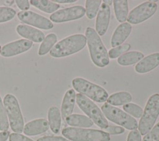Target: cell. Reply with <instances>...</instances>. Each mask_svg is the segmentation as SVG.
Returning <instances> with one entry per match:
<instances>
[{"mask_svg":"<svg viewBox=\"0 0 159 141\" xmlns=\"http://www.w3.org/2000/svg\"><path fill=\"white\" fill-rule=\"evenodd\" d=\"M103 130V131L111 135L121 134L125 132V129L124 127L117 125H108L106 129Z\"/></svg>","mask_w":159,"mask_h":141,"instance_id":"32","label":"cell"},{"mask_svg":"<svg viewBox=\"0 0 159 141\" xmlns=\"http://www.w3.org/2000/svg\"><path fill=\"white\" fill-rule=\"evenodd\" d=\"M30 4L38 9L46 12L53 13L60 7V5L52 1L47 0H31L29 1Z\"/></svg>","mask_w":159,"mask_h":141,"instance_id":"24","label":"cell"},{"mask_svg":"<svg viewBox=\"0 0 159 141\" xmlns=\"http://www.w3.org/2000/svg\"><path fill=\"white\" fill-rule=\"evenodd\" d=\"M10 133L8 130L0 132V141H6L9 138Z\"/></svg>","mask_w":159,"mask_h":141,"instance_id":"37","label":"cell"},{"mask_svg":"<svg viewBox=\"0 0 159 141\" xmlns=\"http://www.w3.org/2000/svg\"><path fill=\"white\" fill-rule=\"evenodd\" d=\"M159 65V52L153 53L143 57L135 66V71L140 74L154 70Z\"/></svg>","mask_w":159,"mask_h":141,"instance_id":"16","label":"cell"},{"mask_svg":"<svg viewBox=\"0 0 159 141\" xmlns=\"http://www.w3.org/2000/svg\"><path fill=\"white\" fill-rule=\"evenodd\" d=\"M3 104L11 130L20 134L23 132L24 121L17 98L11 94H7L4 97Z\"/></svg>","mask_w":159,"mask_h":141,"instance_id":"5","label":"cell"},{"mask_svg":"<svg viewBox=\"0 0 159 141\" xmlns=\"http://www.w3.org/2000/svg\"><path fill=\"white\" fill-rule=\"evenodd\" d=\"M65 120L68 125L78 128L90 127L93 126L94 123L88 116L78 114H71L66 117Z\"/></svg>","mask_w":159,"mask_h":141,"instance_id":"20","label":"cell"},{"mask_svg":"<svg viewBox=\"0 0 159 141\" xmlns=\"http://www.w3.org/2000/svg\"><path fill=\"white\" fill-rule=\"evenodd\" d=\"M9 141H34L32 139L19 133H11L9 137Z\"/></svg>","mask_w":159,"mask_h":141,"instance_id":"33","label":"cell"},{"mask_svg":"<svg viewBox=\"0 0 159 141\" xmlns=\"http://www.w3.org/2000/svg\"><path fill=\"white\" fill-rule=\"evenodd\" d=\"M15 1H5L4 4L7 6V7L12 5Z\"/></svg>","mask_w":159,"mask_h":141,"instance_id":"39","label":"cell"},{"mask_svg":"<svg viewBox=\"0 0 159 141\" xmlns=\"http://www.w3.org/2000/svg\"><path fill=\"white\" fill-rule=\"evenodd\" d=\"M101 111L105 117L128 130H133L138 128L136 119L118 107L110 105L107 102L101 106Z\"/></svg>","mask_w":159,"mask_h":141,"instance_id":"8","label":"cell"},{"mask_svg":"<svg viewBox=\"0 0 159 141\" xmlns=\"http://www.w3.org/2000/svg\"><path fill=\"white\" fill-rule=\"evenodd\" d=\"M76 101V93L73 89H70L66 91L61 106V113L62 117L65 119L71 115L73 111Z\"/></svg>","mask_w":159,"mask_h":141,"instance_id":"18","label":"cell"},{"mask_svg":"<svg viewBox=\"0 0 159 141\" xmlns=\"http://www.w3.org/2000/svg\"><path fill=\"white\" fill-rule=\"evenodd\" d=\"M101 0H87L85 3L86 14L88 19H92L96 16L101 4Z\"/></svg>","mask_w":159,"mask_h":141,"instance_id":"26","label":"cell"},{"mask_svg":"<svg viewBox=\"0 0 159 141\" xmlns=\"http://www.w3.org/2000/svg\"><path fill=\"white\" fill-rule=\"evenodd\" d=\"M86 13L85 8L81 6H74L60 9L50 16V20L53 22L61 23L79 19Z\"/></svg>","mask_w":159,"mask_h":141,"instance_id":"10","label":"cell"},{"mask_svg":"<svg viewBox=\"0 0 159 141\" xmlns=\"http://www.w3.org/2000/svg\"><path fill=\"white\" fill-rule=\"evenodd\" d=\"M142 141H159V122L145 134Z\"/></svg>","mask_w":159,"mask_h":141,"instance_id":"31","label":"cell"},{"mask_svg":"<svg viewBox=\"0 0 159 141\" xmlns=\"http://www.w3.org/2000/svg\"><path fill=\"white\" fill-rule=\"evenodd\" d=\"M85 37L91 59L94 64L101 68L107 66L109 63L108 52L96 31L93 28L88 27Z\"/></svg>","mask_w":159,"mask_h":141,"instance_id":"1","label":"cell"},{"mask_svg":"<svg viewBox=\"0 0 159 141\" xmlns=\"http://www.w3.org/2000/svg\"><path fill=\"white\" fill-rule=\"evenodd\" d=\"M48 122L49 127L54 134L60 132L61 124V112L57 106H51L48 110Z\"/></svg>","mask_w":159,"mask_h":141,"instance_id":"19","label":"cell"},{"mask_svg":"<svg viewBox=\"0 0 159 141\" xmlns=\"http://www.w3.org/2000/svg\"><path fill=\"white\" fill-rule=\"evenodd\" d=\"M123 109L126 113L135 118H140L143 111L140 106L134 103H127L123 105Z\"/></svg>","mask_w":159,"mask_h":141,"instance_id":"27","label":"cell"},{"mask_svg":"<svg viewBox=\"0 0 159 141\" xmlns=\"http://www.w3.org/2000/svg\"><path fill=\"white\" fill-rule=\"evenodd\" d=\"M72 86L80 94L97 102H104L109 97L107 92L103 88L83 78H74Z\"/></svg>","mask_w":159,"mask_h":141,"instance_id":"6","label":"cell"},{"mask_svg":"<svg viewBox=\"0 0 159 141\" xmlns=\"http://www.w3.org/2000/svg\"><path fill=\"white\" fill-rule=\"evenodd\" d=\"M103 2L104 3H105V4H106L107 5H108L109 6V5H111V4H112V1H111V0H110V1H108V0H104V1H103Z\"/></svg>","mask_w":159,"mask_h":141,"instance_id":"40","label":"cell"},{"mask_svg":"<svg viewBox=\"0 0 159 141\" xmlns=\"http://www.w3.org/2000/svg\"><path fill=\"white\" fill-rule=\"evenodd\" d=\"M62 135L71 141H109L111 137L107 132L98 129L68 127L61 131Z\"/></svg>","mask_w":159,"mask_h":141,"instance_id":"3","label":"cell"},{"mask_svg":"<svg viewBox=\"0 0 159 141\" xmlns=\"http://www.w3.org/2000/svg\"><path fill=\"white\" fill-rule=\"evenodd\" d=\"M54 2H58V3H72L76 1V0H53L52 1Z\"/></svg>","mask_w":159,"mask_h":141,"instance_id":"38","label":"cell"},{"mask_svg":"<svg viewBox=\"0 0 159 141\" xmlns=\"http://www.w3.org/2000/svg\"><path fill=\"white\" fill-rule=\"evenodd\" d=\"M86 43V39L84 35H71L56 43L50 51V55L54 58L67 57L81 50Z\"/></svg>","mask_w":159,"mask_h":141,"instance_id":"2","label":"cell"},{"mask_svg":"<svg viewBox=\"0 0 159 141\" xmlns=\"http://www.w3.org/2000/svg\"><path fill=\"white\" fill-rule=\"evenodd\" d=\"M57 41V36L55 34L50 33L48 34L42 42L38 50V54L40 56L47 54L56 44Z\"/></svg>","mask_w":159,"mask_h":141,"instance_id":"25","label":"cell"},{"mask_svg":"<svg viewBox=\"0 0 159 141\" xmlns=\"http://www.w3.org/2000/svg\"><path fill=\"white\" fill-rule=\"evenodd\" d=\"M132 99V95L129 92L120 91L109 96L107 102L111 106H121L129 103Z\"/></svg>","mask_w":159,"mask_h":141,"instance_id":"23","label":"cell"},{"mask_svg":"<svg viewBox=\"0 0 159 141\" xmlns=\"http://www.w3.org/2000/svg\"><path fill=\"white\" fill-rule=\"evenodd\" d=\"M144 57L143 53L139 51H131L120 56L117 63L122 66H129L139 62Z\"/></svg>","mask_w":159,"mask_h":141,"instance_id":"22","label":"cell"},{"mask_svg":"<svg viewBox=\"0 0 159 141\" xmlns=\"http://www.w3.org/2000/svg\"><path fill=\"white\" fill-rule=\"evenodd\" d=\"M158 116L159 94L155 93L149 97L139 122L138 130L142 135H145L152 129Z\"/></svg>","mask_w":159,"mask_h":141,"instance_id":"4","label":"cell"},{"mask_svg":"<svg viewBox=\"0 0 159 141\" xmlns=\"http://www.w3.org/2000/svg\"><path fill=\"white\" fill-rule=\"evenodd\" d=\"M157 10V4L155 2H144L130 11L127 20L130 24H138L151 17Z\"/></svg>","mask_w":159,"mask_h":141,"instance_id":"9","label":"cell"},{"mask_svg":"<svg viewBox=\"0 0 159 141\" xmlns=\"http://www.w3.org/2000/svg\"><path fill=\"white\" fill-rule=\"evenodd\" d=\"M127 141H142L141 134L137 129L131 130L127 136Z\"/></svg>","mask_w":159,"mask_h":141,"instance_id":"34","label":"cell"},{"mask_svg":"<svg viewBox=\"0 0 159 141\" xmlns=\"http://www.w3.org/2000/svg\"><path fill=\"white\" fill-rule=\"evenodd\" d=\"M48 129V121L40 118L28 122L24 127L23 132L26 135L34 136L47 132Z\"/></svg>","mask_w":159,"mask_h":141,"instance_id":"15","label":"cell"},{"mask_svg":"<svg viewBox=\"0 0 159 141\" xmlns=\"http://www.w3.org/2000/svg\"><path fill=\"white\" fill-rule=\"evenodd\" d=\"M9 127V123L4 106L3 101L0 96V130L6 131Z\"/></svg>","mask_w":159,"mask_h":141,"instance_id":"30","label":"cell"},{"mask_svg":"<svg viewBox=\"0 0 159 141\" xmlns=\"http://www.w3.org/2000/svg\"><path fill=\"white\" fill-rule=\"evenodd\" d=\"M16 13V11L10 7L0 6V23L12 20L14 17Z\"/></svg>","mask_w":159,"mask_h":141,"instance_id":"29","label":"cell"},{"mask_svg":"<svg viewBox=\"0 0 159 141\" xmlns=\"http://www.w3.org/2000/svg\"><path fill=\"white\" fill-rule=\"evenodd\" d=\"M17 34L32 42L40 43L45 39V35L40 29L25 24H19L16 27Z\"/></svg>","mask_w":159,"mask_h":141,"instance_id":"14","label":"cell"},{"mask_svg":"<svg viewBox=\"0 0 159 141\" xmlns=\"http://www.w3.org/2000/svg\"><path fill=\"white\" fill-rule=\"evenodd\" d=\"M16 3L17 6L22 10V11H27L30 7V3L29 1L27 0H17L15 1Z\"/></svg>","mask_w":159,"mask_h":141,"instance_id":"36","label":"cell"},{"mask_svg":"<svg viewBox=\"0 0 159 141\" xmlns=\"http://www.w3.org/2000/svg\"><path fill=\"white\" fill-rule=\"evenodd\" d=\"M111 17V9L108 5L102 3L99 9V11L96 19V30L97 34L100 35H104L108 29Z\"/></svg>","mask_w":159,"mask_h":141,"instance_id":"13","label":"cell"},{"mask_svg":"<svg viewBox=\"0 0 159 141\" xmlns=\"http://www.w3.org/2000/svg\"><path fill=\"white\" fill-rule=\"evenodd\" d=\"M112 2L117 20L120 23H124L127 19L128 1L127 0H114Z\"/></svg>","mask_w":159,"mask_h":141,"instance_id":"21","label":"cell"},{"mask_svg":"<svg viewBox=\"0 0 159 141\" xmlns=\"http://www.w3.org/2000/svg\"><path fill=\"white\" fill-rule=\"evenodd\" d=\"M17 17L21 22L40 29L50 30L53 27V24L50 19L32 11H20Z\"/></svg>","mask_w":159,"mask_h":141,"instance_id":"11","label":"cell"},{"mask_svg":"<svg viewBox=\"0 0 159 141\" xmlns=\"http://www.w3.org/2000/svg\"><path fill=\"white\" fill-rule=\"evenodd\" d=\"M76 101L80 109L101 129H104L109 125L103 113L92 100L81 94L78 93L76 94Z\"/></svg>","mask_w":159,"mask_h":141,"instance_id":"7","label":"cell"},{"mask_svg":"<svg viewBox=\"0 0 159 141\" xmlns=\"http://www.w3.org/2000/svg\"><path fill=\"white\" fill-rule=\"evenodd\" d=\"M1 45H0V52H1Z\"/></svg>","mask_w":159,"mask_h":141,"instance_id":"41","label":"cell"},{"mask_svg":"<svg viewBox=\"0 0 159 141\" xmlns=\"http://www.w3.org/2000/svg\"><path fill=\"white\" fill-rule=\"evenodd\" d=\"M33 43L27 39H19L9 42L1 47L0 54L4 57H11L28 51Z\"/></svg>","mask_w":159,"mask_h":141,"instance_id":"12","label":"cell"},{"mask_svg":"<svg viewBox=\"0 0 159 141\" xmlns=\"http://www.w3.org/2000/svg\"><path fill=\"white\" fill-rule=\"evenodd\" d=\"M130 47L131 46L129 43H124L120 45L114 47L110 49L108 52L109 58H111L112 59L116 58L121 56L122 54H123L124 53L129 51Z\"/></svg>","mask_w":159,"mask_h":141,"instance_id":"28","label":"cell"},{"mask_svg":"<svg viewBox=\"0 0 159 141\" xmlns=\"http://www.w3.org/2000/svg\"><path fill=\"white\" fill-rule=\"evenodd\" d=\"M132 31V25L128 22L119 24L113 32L111 40V45L112 47L122 45L127 39Z\"/></svg>","mask_w":159,"mask_h":141,"instance_id":"17","label":"cell"},{"mask_svg":"<svg viewBox=\"0 0 159 141\" xmlns=\"http://www.w3.org/2000/svg\"><path fill=\"white\" fill-rule=\"evenodd\" d=\"M37 141H70L61 136H44L39 138Z\"/></svg>","mask_w":159,"mask_h":141,"instance_id":"35","label":"cell"}]
</instances>
